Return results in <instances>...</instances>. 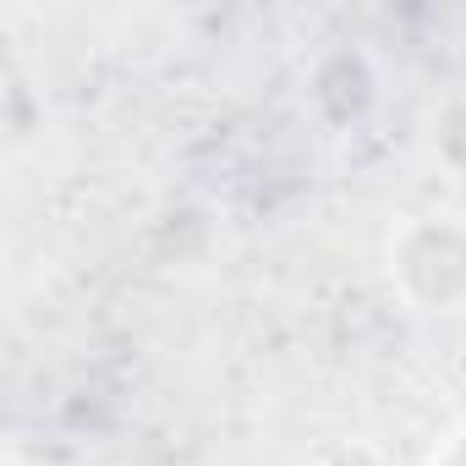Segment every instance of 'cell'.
<instances>
[{
  "label": "cell",
  "mask_w": 466,
  "mask_h": 466,
  "mask_svg": "<svg viewBox=\"0 0 466 466\" xmlns=\"http://www.w3.org/2000/svg\"><path fill=\"white\" fill-rule=\"evenodd\" d=\"M390 269L411 302H433L439 313L466 308V225L455 219H417L400 230V242L390 248Z\"/></svg>",
  "instance_id": "obj_1"
}]
</instances>
